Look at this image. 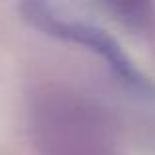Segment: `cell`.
<instances>
[{
  "mask_svg": "<svg viewBox=\"0 0 155 155\" xmlns=\"http://www.w3.org/2000/svg\"><path fill=\"white\" fill-rule=\"evenodd\" d=\"M20 10L31 26L45 31L47 35H53L63 41L79 43V45L96 51L112 67L118 79L124 84H128L132 91H137L145 96H155V87L134 67L130 57L122 51L120 43L110 34H106L102 28L87 22H77V20H65L57 14V10L51 4L45 2H26L20 6Z\"/></svg>",
  "mask_w": 155,
  "mask_h": 155,
  "instance_id": "1",
  "label": "cell"
},
{
  "mask_svg": "<svg viewBox=\"0 0 155 155\" xmlns=\"http://www.w3.org/2000/svg\"><path fill=\"white\" fill-rule=\"evenodd\" d=\"M106 8L110 12H114L122 24H126L130 28H145L151 22L153 16L151 4L145 2H118V4H108Z\"/></svg>",
  "mask_w": 155,
  "mask_h": 155,
  "instance_id": "2",
  "label": "cell"
}]
</instances>
